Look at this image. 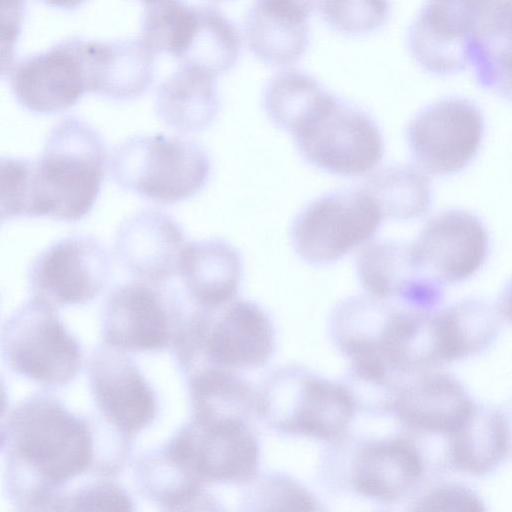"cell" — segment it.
Returning <instances> with one entry per match:
<instances>
[{"label":"cell","instance_id":"6da1fadb","mask_svg":"<svg viewBox=\"0 0 512 512\" xmlns=\"http://www.w3.org/2000/svg\"><path fill=\"white\" fill-rule=\"evenodd\" d=\"M7 444L3 488L21 511H65L82 476L110 478L120 469L109 425L70 411L48 393L32 394L12 410Z\"/></svg>","mask_w":512,"mask_h":512},{"label":"cell","instance_id":"7a4b0ae2","mask_svg":"<svg viewBox=\"0 0 512 512\" xmlns=\"http://www.w3.org/2000/svg\"><path fill=\"white\" fill-rule=\"evenodd\" d=\"M107 156L98 131L77 117L62 119L33 163L28 217L83 219L100 193Z\"/></svg>","mask_w":512,"mask_h":512},{"label":"cell","instance_id":"3957f363","mask_svg":"<svg viewBox=\"0 0 512 512\" xmlns=\"http://www.w3.org/2000/svg\"><path fill=\"white\" fill-rule=\"evenodd\" d=\"M122 189L147 200L172 204L198 194L208 183L211 160L198 142L174 135H135L121 142L110 160Z\"/></svg>","mask_w":512,"mask_h":512},{"label":"cell","instance_id":"277c9868","mask_svg":"<svg viewBox=\"0 0 512 512\" xmlns=\"http://www.w3.org/2000/svg\"><path fill=\"white\" fill-rule=\"evenodd\" d=\"M257 410L278 433L331 443L345 437L356 412L340 383L296 365L267 378L257 395Z\"/></svg>","mask_w":512,"mask_h":512},{"label":"cell","instance_id":"5b68a950","mask_svg":"<svg viewBox=\"0 0 512 512\" xmlns=\"http://www.w3.org/2000/svg\"><path fill=\"white\" fill-rule=\"evenodd\" d=\"M175 349L183 366L201 353L210 366L255 369L265 365L273 353L274 329L258 304L233 299L193 312L183 324Z\"/></svg>","mask_w":512,"mask_h":512},{"label":"cell","instance_id":"8992f818","mask_svg":"<svg viewBox=\"0 0 512 512\" xmlns=\"http://www.w3.org/2000/svg\"><path fill=\"white\" fill-rule=\"evenodd\" d=\"M0 355L14 373L50 389L71 383L83 364L82 346L56 308L35 298L4 322Z\"/></svg>","mask_w":512,"mask_h":512},{"label":"cell","instance_id":"52a82bcc","mask_svg":"<svg viewBox=\"0 0 512 512\" xmlns=\"http://www.w3.org/2000/svg\"><path fill=\"white\" fill-rule=\"evenodd\" d=\"M291 134L307 162L340 176L363 175L383 155L375 122L332 93Z\"/></svg>","mask_w":512,"mask_h":512},{"label":"cell","instance_id":"ba28073f","mask_svg":"<svg viewBox=\"0 0 512 512\" xmlns=\"http://www.w3.org/2000/svg\"><path fill=\"white\" fill-rule=\"evenodd\" d=\"M382 218L376 202L363 188L329 193L295 217L291 243L303 261L329 264L371 239Z\"/></svg>","mask_w":512,"mask_h":512},{"label":"cell","instance_id":"9c48e42d","mask_svg":"<svg viewBox=\"0 0 512 512\" xmlns=\"http://www.w3.org/2000/svg\"><path fill=\"white\" fill-rule=\"evenodd\" d=\"M161 285L139 280L116 287L103 308V342L126 352L175 344L185 320L176 297Z\"/></svg>","mask_w":512,"mask_h":512},{"label":"cell","instance_id":"30bf717a","mask_svg":"<svg viewBox=\"0 0 512 512\" xmlns=\"http://www.w3.org/2000/svg\"><path fill=\"white\" fill-rule=\"evenodd\" d=\"M484 135L477 105L461 97L438 100L410 122L407 138L419 169L447 176L463 170L476 156Z\"/></svg>","mask_w":512,"mask_h":512},{"label":"cell","instance_id":"8fae6325","mask_svg":"<svg viewBox=\"0 0 512 512\" xmlns=\"http://www.w3.org/2000/svg\"><path fill=\"white\" fill-rule=\"evenodd\" d=\"M111 274L106 247L90 235H72L47 246L28 273L33 298L54 308L84 305L105 288Z\"/></svg>","mask_w":512,"mask_h":512},{"label":"cell","instance_id":"7c38bea8","mask_svg":"<svg viewBox=\"0 0 512 512\" xmlns=\"http://www.w3.org/2000/svg\"><path fill=\"white\" fill-rule=\"evenodd\" d=\"M165 445L202 483L245 484L258 472V441L244 421L192 419Z\"/></svg>","mask_w":512,"mask_h":512},{"label":"cell","instance_id":"4fadbf2b","mask_svg":"<svg viewBox=\"0 0 512 512\" xmlns=\"http://www.w3.org/2000/svg\"><path fill=\"white\" fill-rule=\"evenodd\" d=\"M87 374L100 416L126 437L154 421L155 393L126 351L103 342L92 352Z\"/></svg>","mask_w":512,"mask_h":512},{"label":"cell","instance_id":"5bb4252c","mask_svg":"<svg viewBox=\"0 0 512 512\" xmlns=\"http://www.w3.org/2000/svg\"><path fill=\"white\" fill-rule=\"evenodd\" d=\"M10 84L17 102L34 114L70 109L88 92L84 40L67 39L22 59L12 71Z\"/></svg>","mask_w":512,"mask_h":512},{"label":"cell","instance_id":"9a60e30c","mask_svg":"<svg viewBox=\"0 0 512 512\" xmlns=\"http://www.w3.org/2000/svg\"><path fill=\"white\" fill-rule=\"evenodd\" d=\"M488 233L474 214L450 209L432 217L411 243L422 270L442 285L473 276L488 254Z\"/></svg>","mask_w":512,"mask_h":512},{"label":"cell","instance_id":"2e32d148","mask_svg":"<svg viewBox=\"0 0 512 512\" xmlns=\"http://www.w3.org/2000/svg\"><path fill=\"white\" fill-rule=\"evenodd\" d=\"M187 243L174 217L160 209L147 208L120 224L113 252L118 264L136 279L163 284L179 273Z\"/></svg>","mask_w":512,"mask_h":512},{"label":"cell","instance_id":"e0dca14e","mask_svg":"<svg viewBox=\"0 0 512 512\" xmlns=\"http://www.w3.org/2000/svg\"><path fill=\"white\" fill-rule=\"evenodd\" d=\"M367 294L418 309H435L443 298L441 283L417 263L411 243L383 240L370 243L356 260Z\"/></svg>","mask_w":512,"mask_h":512},{"label":"cell","instance_id":"ac0fdd59","mask_svg":"<svg viewBox=\"0 0 512 512\" xmlns=\"http://www.w3.org/2000/svg\"><path fill=\"white\" fill-rule=\"evenodd\" d=\"M425 462L415 444L405 438L363 442L348 461L350 488L367 499L394 503L420 483Z\"/></svg>","mask_w":512,"mask_h":512},{"label":"cell","instance_id":"d6986e66","mask_svg":"<svg viewBox=\"0 0 512 512\" xmlns=\"http://www.w3.org/2000/svg\"><path fill=\"white\" fill-rule=\"evenodd\" d=\"M476 29L467 9L427 0L408 32V46L416 63L435 75H450L468 65V46Z\"/></svg>","mask_w":512,"mask_h":512},{"label":"cell","instance_id":"ffe728a7","mask_svg":"<svg viewBox=\"0 0 512 512\" xmlns=\"http://www.w3.org/2000/svg\"><path fill=\"white\" fill-rule=\"evenodd\" d=\"M403 305L370 294L343 300L330 320L334 344L352 364L396 372L388 362V347Z\"/></svg>","mask_w":512,"mask_h":512},{"label":"cell","instance_id":"44dd1931","mask_svg":"<svg viewBox=\"0 0 512 512\" xmlns=\"http://www.w3.org/2000/svg\"><path fill=\"white\" fill-rule=\"evenodd\" d=\"M88 92L124 101L143 95L155 74L154 53L141 39L85 40Z\"/></svg>","mask_w":512,"mask_h":512},{"label":"cell","instance_id":"7402d4cb","mask_svg":"<svg viewBox=\"0 0 512 512\" xmlns=\"http://www.w3.org/2000/svg\"><path fill=\"white\" fill-rule=\"evenodd\" d=\"M474 404L454 376L425 373L402 386L393 412L410 429L448 436L465 420Z\"/></svg>","mask_w":512,"mask_h":512},{"label":"cell","instance_id":"603a6c76","mask_svg":"<svg viewBox=\"0 0 512 512\" xmlns=\"http://www.w3.org/2000/svg\"><path fill=\"white\" fill-rule=\"evenodd\" d=\"M447 437V459L454 470L488 475L509 455V414L495 405L475 402L465 420Z\"/></svg>","mask_w":512,"mask_h":512},{"label":"cell","instance_id":"cb8c5ba5","mask_svg":"<svg viewBox=\"0 0 512 512\" xmlns=\"http://www.w3.org/2000/svg\"><path fill=\"white\" fill-rule=\"evenodd\" d=\"M179 274L196 303L215 308L235 298L243 277L239 250L222 238L187 243Z\"/></svg>","mask_w":512,"mask_h":512},{"label":"cell","instance_id":"d4e9b609","mask_svg":"<svg viewBox=\"0 0 512 512\" xmlns=\"http://www.w3.org/2000/svg\"><path fill=\"white\" fill-rule=\"evenodd\" d=\"M308 18L281 0H254L245 20L247 44L266 64H293L309 45Z\"/></svg>","mask_w":512,"mask_h":512},{"label":"cell","instance_id":"484cf974","mask_svg":"<svg viewBox=\"0 0 512 512\" xmlns=\"http://www.w3.org/2000/svg\"><path fill=\"white\" fill-rule=\"evenodd\" d=\"M219 109L215 76L195 66L180 64L156 92V115L166 126L179 132L207 129Z\"/></svg>","mask_w":512,"mask_h":512},{"label":"cell","instance_id":"4316f807","mask_svg":"<svg viewBox=\"0 0 512 512\" xmlns=\"http://www.w3.org/2000/svg\"><path fill=\"white\" fill-rule=\"evenodd\" d=\"M504 319L497 305L481 299H465L437 311L443 363L467 358L488 347Z\"/></svg>","mask_w":512,"mask_h":512},{"label":"cell","instance_id":"83f0119b","mask_svg":"<svg viewBox=\"0 0 512 512\" xmlns=\"http://www.w3.org/2000/svg\"><path fill=\"white\" fill-rule=\"evenodd\" d=\"M192 419L203 422H247L257 396L251 386L231 370L205 366L189 379Z\"/></svg>","mask_w":512,"mask_h":512},{"label":"cell","instance_id":"f1b7e54d","mask_svg":"<svg viewBox=\"0 0 512 512\" xmlns=\"http://www.w3.org/2000/svg\"><path fill=\"white\" fill-rule=\"evenodd\" d=\"M136 474L142 491L165 510H198L197 505L206 509L204 504H214L203 483L165 445L142 457Z\"/></svg>","mask_w":512,"mask_h":512},{"label":"cell","instance_id":"f546056e","mask_svg":"<svg viewBox=\"0 0 512 512\" xmlns=\"http://www.w3.org/2000/svg\"><path fill=\"white\" fill-rule=\"evenodd\" d=\"M376 202L383 217L412 220L427 213L432 193L426 174L419 168L394 165L372 173L362 187Z\"/></svg>","mask_w":512,"mask_h":512},{"label":"cell","instance_id":"4dcf8cb0","mask_svg":"<svg viewBox=\"0 0 512 512\" xmlns=\"http://www.w3.org/2000/svg\"><path fill=\"white\" fill-rule=\"evenodd\" d=\"M240 49L241 39L235 25L217 8L201 6L192 38L178 60L216 77L235 65Z\"/></svg>","mask_w":512,"mask_h":512},{"label":"cell","instance_id":"1f68e13d","mask_svg":"<svg viewBox=\"0 0 512 512\" xmlns=\"http://www.w3.org/2000/svg\"><path fill=\"white\" fill-rule=\"evenodd\" d=\"M330 94L311 75L286 69L268 82L263 93V107L276 127L292 133Z\"/></svg>","mask_w":512,"mask_h":512},{"label":"cell","instance_id":"d6a6232c","mask_svg":"<svg viewBox=\"0 0 512 512\" xmlns=\"http://www.w3.org/2000/svg\"><path fill=\"white\" fill-rule=\"evenodd\" d=\"M144 6L141 41L154 54L179 59L192 38L198 7L183 0H148Z\"/></svg>","mask_w":512,"mask_h":512},{"label":"cell","instance_id":"836d02e7","mask_svg":"<svg viewBox=\"0 0 512 512\" xmlns=\"http://www.w3.org/2000/svg\"><path fill=\"white\" fill-rule=\"evenodd\" d=\"M468 65L482 88L510 98V22L484 27L473 34L468 46Z\"/></svg>","mask_w":512,"mask_h":512},{"label":"cell","instance_id":"e575fe53","mask_svg":"<svg viewBox=\"0 0 512 512\" xmlns=\"http://www.w3.org/2000/svg\"><path fill=\"white\" fill-rule=\"evenodd\" d=\"M400 376L386 369L352 364L340 384L356 411L381 416L394 410L403 386L398 382Z\"/></svg>","mask_w":512,"mask_h":512},{"label":"cell","instance_id":"d590c367","mask_svg":"<svg viewBox=\"0 0 512 512\" xmlns=\"http://www.w3.org/2000/svg\"><path fill=\"white\" fill-rule=\"evenodd\" d=\"M322 19L334 31L363 36L379 30L389 19V0H319Z\"/></svg>","mask_w":512,"mask_h":512},{"label":"cell","instance_id":"8d00e7d4","mask_svg":"<svg viewBox=\"0 0 512 512\" xmlns=\"http://www.w3.org/2000/svg\"><path fill=\"white\" fill-rule=\"evenodd\" d=\"M245 510H320L316 497L299 482L283 474H269L258 480L244 499Z\"/></svg>","mask_w":512,"mask_h":512},{"label":"cell","instance_id":"74e56055","mask_svg":"<svg viewBox=\"0 0 512 512\" xmlns=\"http://www.w3.org/2000/svg\"><path fill=\"white\" fill-rule=\"evenodd\" d=\"M33 163L23 158L0 156V223L28 217Z\"/></svg>","mask_w":512,"mask_h":512},{"label":"cell","instance_id":"f35d334b","mask_svg":"<svg viewBox=\"0 0 512 512\" xmlns=\"http://www.w3.org/2000/svg\"><path fill=\"white\" fill-rule=\"evenodd\" d=\"M134 502L129 494L107 477L76 485L69 493L65 511H132Z\"/></svg>","mask_w":512,"mask_h":512},{"label":"cell","instance_id":"ab89813d","mask_svg":"<svg viewBox=\"0 0 512 512\" xmlns=\"http://www.w3.org/2000/svg\"><path fill=\"white\" fill-rule=\"evenodd\" d=\"M412 510L419 511H485V503L472 489L456 483L432 488L417 499Z\"/></svg>","mask_w":512,"mask_h":512},{"label":"cell","instance_id":"60d3db41","mask_svg":"<svg viewBox=\"0 0 512 512\" xmlns=\"http://www.w3.org/2000/svg\"><path fill=\"white\" fill-rule=\"evenodd\" d=\"M26 0H0V32L19 39Z\"/></svg>","mask_w":512,"mask_h":512},{"label":"cell","instance_id":"b9f144b4","mask_svg":"<svg viewBox=\"0 0 512 512\" xmlns=\"http://www.w3.org/2000/svg\"><path fill=\"white\" fill-rule=\"evenodd\" d=\"M17 41L15 38L0 33V78L6 75L13 66Z\"/></svg>","mask_w":512,"mask_h":512},{"label":"cell","instance_id":"7bdbcfd3","mask_svg":"<svg viewBox=\"0 0 512 512\" xmlns=\"http://www.w3.org/2000/svg\"><path fill=\"white\" fill-rule=\"evenodd\" d=\"M9 417L7 386L4 378L0 374V450L8 440Z\"/></svg>","mask_w":512,"mask_h":512},{"label":"cell","instance_id":"ee69618b","mask_svg":"<svg viewBox=\"0 0 512 512\" xmlns=\"http://www.w3.org/2000/svg\"><path fill=\"white\" fill-rule=\"evenodd\" d=\"M46 6L64 10H72L80 6L86 0H40Z\"/></svg>","mask_w":512,"mask_h":512},{"label":"cell","instance_id":"f6af8a7d","mask_svg":"<svg viewBox=\"0 0 512 512\" xmlns=\"http://www.w3.org/2000/svg\"><path fill=\"white\" fill-rule=\"evenodd\" d=\"M459 1L472 3L475 5H478L482 8H486V9L493 8V7L499 6V5L507 3V2H511L510 0H459Z\"/></svg>","mask_w":512,"mask_h":512},{"label":"cell","instance_id":"bcb514c9","mask_svg":"<svg viewBox=\"0 0 512 512\" xmlns=\"http://www.w3.org/2000/svg\"><path fill=\"white\" fill-rule=\"evenodd\" d=\"M140 1H142L143 3H145V2H147L148 0H140Z\"/></svg>","mask_w":512,"mask_h":512}]
</instances>
